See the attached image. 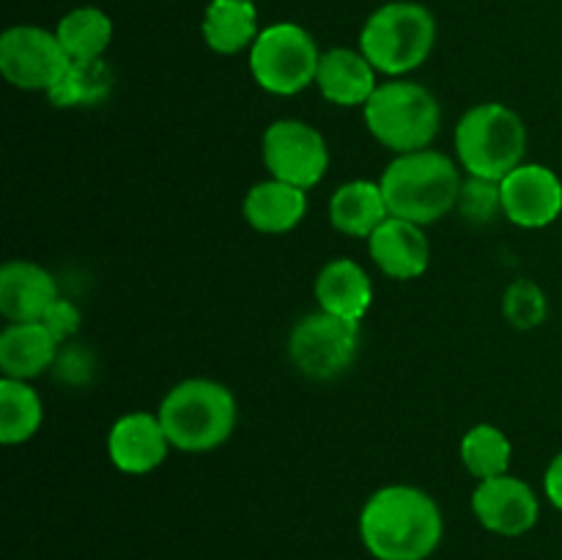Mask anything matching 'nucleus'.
<instances>
[{"label": "nucleus", "instance_id": "nucleus-1", "mask_svg": "<svg viewBox=\"0 0 562 560\" xmlns=\"http://www.w3.org/2000/svg\"><path fill=\"white\" fill-rule=\"evenodd\" d=\"M445 522L437 500L417 486L393 483L368 497L360 538L376 560H426L442 544Z\"/></svg>", "mask_w": 562, "mask_h": 560}, {"label": "nucleus", "instance_id": "nucleus-2", "mask_svg": "<svg viewBox=\"0 0 562 560\" xmlns=\"http://www.w3.org/2000/svg\"><path fill=\"white\" fill-rule=\"evenodd\" d=\"M461 184L459 165L434 148L395 154L379 179L390 214L417 225H431L453 212L459 206Z\"/></svg>", "mask_w": 562, "mask_h": 560}, {"label": "nucleus", "instance_id": "nucleus-3", "mask_svg": "<svg viewBox=\"0 0 562 560\" xmlns=\"http://www.w3.org/2000/svg\"><path fill=\"white\" fill-rule=\"evenodd\" d=\"M157 415L176 450L206 453L228 443L239 412L225 384L214 379H184L168 390Z\"/></svg>", "mask_w": 562, "mask_h": 560}, {"label": "nucleus", "instance_id": "nucleus-4", "mask_svg": "<svg viewBox=\"0 0 562 560\" xmlns=\"http://www.w3.org/2000/svg\"><path fill=\"white\" fill-rule=\"evenodd\" d=\"M456 154L470 176L503 181L525 163L527 126L516 110L483 102L467 110L456 124Z\"/></svg>", "mask_w": 562, "mask_h": 560}, {"label": "nucleus", "instance_id": "nucleus-5", "mask_svg": "<svg viewBox=\"0 0 562 560\" xmlns=\"http://www.w3.org/2000/svg\"><path fill=\"white\" fill-rule=\"evenodd\" d=\"M437 44V20L431 11L412 0L384 3L366 20L360 53L382 75L401 77L420 69Z\"/></svg>", "mask_w": 562, "mask_h": 560}, {"label": "nucleus", "instance_id": "nucleus-6", "mask_svg": "<svg viewBox=\"0 0 562 560\" xmlns=\"http://www.w3.org/2000/svg\"><path fill=\"white\" fill-rule=\"evenodd\" d=\"M368 132L395 154L423 152L442 126V108L426 86L412 80L379 82L373 97L362 104Z\"/></svg>", "mask_w": 562, "mask_h": 560}, {"label": "nucleus", "instance_id": "nucleus-7", "mask_svg": "<svg viewBox=\"0 0 562 560\" xmlns=\"http://www.w3.org/2000/svg\"><path fill=\"white\" fill-rule=\"evenodd\" d=\"M322 53L316 38L296 22H274L250 47L252 80L274 97H294L316 82Z\"/></svg>", "mask_w": 562, "mask_h": 560}, {"label": "nucleus", "instance_id": "nucleus-8", "mask_svg": "<svg viewBox=\"0 0 562 560\" xmlns=\"http://www.w3.org/2000/svg\"><path fill=\"white\" fill-rule=\"evenodd\" d=\"M360 349V324L346 322L327 311L302 316L289 335V357L296 371L316 382L340 377Z\"/></svg>", "mask_w": 562, "mask_h": 560}, {"label": "nucleus", "instance_id": "nucleus-9", "mask_svg": "<svg viewBox=\"0 0 562 560\" xmlns=\"http://www.w3.org/2000/svg\"><path fill=\"white\" fill-rule=\"evenodd\" d=\"M71 58L60 47L55 31L38 25H14L0 36V75L22 91L49 93Z\"/></svg>", "mask_w": 562, "mask_h": 560}, {"label": "nucleus", "instance_id": "nucleus-10", "mask_svg": "<svg viewBox=\"0 0 562 560\" xmlns=\"http://www.w3.org/2000/svg\"><path fill=\"white\" fill-rule=\"evenodd\" d=\"M263 165L272 179L311 190L329 168V148L316 126L296 119H280L267 126L261 143Z\"/></svg>", "mask_w": 562, "mask_h": 560}, {"label": "nucleus", "instance_id": "nucleus-11", "mask_svg": "<svg viewBox=\"0 0 562 560\" xmlns=\"http://www.w3.org/2000/svg\"><path fill=\"white\" fill-rule=\"evenodd\" d=\"M503 214L521 228H547L562 214V181L552 168L521 163L499 181Z\"/></svg>", "mask_w": 562, "mask_h": 560}, {"label": "nucleus", "instance_id": "nucleus-12", "mask_svg": "<svg viewBox=\"0 0 562 560\" xmlns=\"http://www.w3.org/2000/svg\"><path fill=\"white\" fill-rule=\"evenodd\" d=\"M472 514L486 530L516 538L538 525L541 503L530 483L505 472V475L477 483V489L472 492Z\"/></svg>", "mask_w": 562, "mask_h": 560}, {"label": "nucleus", "instance_id": "nucleus-13", "mask_svg": "<svg viewBox=\"0 0 562 560\" xmlns=\"http://www.w3.org/2000/svg\"><path fill=\"white\" fill-rule=\"evenodd\" d=\"M173 448L165 434L159 415L151 412H130L119 417L108 434V453L115 470L126 475H146L154 472Z\"/></svg>", "mask_w": 562, "mask_h": 560}, {"label": "nucleus", "instance_id": "nucleus-14", "mask_svg": "<svg viewBox=\"0 0 562 560\" xmlns=\"http://www.w3.org/2000/svg\"><path fill=\"white\" fill-rule=\"evenodd\" d=\"M368 253L373 264L393 280L420 278L431 261V245L423 234V225L401 217L384 220L368 236Z\"/></svg>", "mask_w": 562, "mask_h": 560}, {"label": "nucleus", "instance_id": "nucleus-15", "mask_svg": "<svg viewBox=\"0 0 562 560\" xmlns=\"http://www.w3.org/2000/svg\"><path fill=\"white\" fill-rule=\"evenodd\" d=\"M58 296V283L38 264L9 261L0 269V313L11 324L42 322Z\"/></svg>", "mask_w": 562, "mask_h": 560}, {"label": "nucleus", "instance_id": "nucleus-16", "mask_svg": "<svg viewBox=\"0 0 562 560\" xmlns=\"http://www.w3.org/2000/svg\"><path fill=\"white\" fill-rule=\"evenodd\" d=\"M316 86L327 102L338 104V108H357L373 97L379 82L376 69L360 49L333 47L322 53Z\"/></svg>", "mask_w": 562, "mask_h": 560}, {"label": "nucleus", "instance_id": "nucleus-17", "mask_svg": "<svg viewBox=\"0 0 562 560\" xmlns=\"http://www.w3.org/2000/svg\"><path fill=\"white\" fill-rule=\"evenodd\" d=\"M318 311H327L346 322L360 324L373 302V283L366 269L351 258L324 264L316 278Z\"/></svg>", "mask_w": 562, "mask_h": 560}, {"label": "nucleus", "instance_id": "nucleus-18", "mask_svg": "<svg viewBox=\"0 0 562 560\" xmlns=\"http://www.w3.org/2000/svg\"><path fill=\"white\" fill-rule=\"evenodd\" d=\"M241 212L258 234H289L305 220L307 190L278 179L258 181L245 195Z\"/></svg>", "mask_w": 562, "mask_h": 560}, {"label": "nucleus", "instance_id": "nucleus-19", "mask_svg": "<svg viewBox=\"0 0 562 560\" xmlns=\"http://www.w3.org/2000/svg\"><path fill=\"white\" fill-rule=\"evenodd\" d=\"M58 346L42 322L9 324L0 333V371L20 382L42 377L58 360Z\"/></svg>", "mask_w": 562, "mask_h": 560}, {"label": "nucleus", "instance_id": "nucleus-20", "mask_svg": "<svg viewBox=\"0 0 562 560\" xmlns=\"http://www.w3.org/2000/svg\"><path fill=\"white\" fill-rule=\"evenodd\" d=\"M382 187L373 181L355 179L340 184L329 198V223L346 236H371L384 220H390Z\"/></svg>", "mask_w": 562, "mask_h": 560}, {"label": "nucleus", "instance_id": "nucleus-21", "mask_svg": "<svg viewBox=\"0 0 562 560\" xmlns=\"http://www.w3.org/2000/svg\"><path fill=\"white\" fill-rule=\"evenodd\" d=\"M203 42L217 55H236L258 38V9L250 0H212L203 14Z\"/></svg>", "mask_w": 562, "mask_h": 560}, {"label": "nucleus", "instance_id": "nucleus-22", "mask_svg": "<svg viewBox=\"0 0 562 560\" xmlns=\"http://www.w3.org/2000/svg\"><path fill=\"white\" fill-rule=\"evenodd\" d=\"M55 36L71 60L102 58L113 42V20L97 5H77L60 16Z\"/></svg>", "mask_w": 562, "mask_h": 560}, {"label": "nucleus", "instance_id": "nucleus-23", "mask_svg": "<svg viewBox=\"0 0 562 560\" xmlns=\"http://www.w3.org/2000/svg\"><path fill=\"white\" fill-rule=\"evenodd\" d=\"M42 395L20 379H0V443L22 445L42 428Z\"/></svg>", "mask_w": 562, "mask_h": 560}, {"label": "nucleus", "instance_id": "nucleus-24", "mask_svg": "<svg viewBox=\"0 0 562 560\" xmlns=\"http://www.w3.org/2000/svg\"><path fill=\"white\" fill-rule=\"evenodd\" d=\"M113 80V69L104 58L71 60L47 99L55 108H93L110 97Z\"/></svg>", "mask_w": 562, "mask_h": 560}, {"label": "nucleus", "instance_id": "nucleus-25", "mask_svg": "<svg viewBox=\"0 0 562 560\" xmlns=\"http://www.w3.org/2000/svg\"><path fill=\"white\" fill-rule=\"evenodd\" d=\"M510 456H514L510 439L505 437L503 428L492 426V423H477L461 439V461L477 481L505 475L510 467Z\"/></svg>", "mask_w": 562, "mask_h": 560}, {"label": "nucleus", "instance_id": "nucleus-26", "mask_svg": "<svg viewBox=\"0 0 562 560\" xmlns=\"http://www.w3.org/2000/svg\"><path fill=\"white\" fill-rule=\"evenodd\" d=\"M459 209L461 214H464V220H470V223L475 225L497 220V214L503 212V192H499V181L470 176V179L461 184Z\"/></svg>", "mask_w": 562, "mask_h": 560}, {"label": "nucleus", "instance_id": "nucleus-27", "mask_svg": "<svg viewBox=\"0 0 562 560\" xmlns=\"http://www.w3.org/2000/svg\"><path fill=\"white\" fill-rule=\"evenodd\" d=\"M505 316L514 322V327L519 329H532L538 324H543L547 318L549 305L543 291L538 289L532 280H516L514 285L505 294V305H503Z\"/></svg>", "mask_w": 562, "mask_h": 560}, {"label": "nucleus", "instance_id": "nucleus-28", "mask_svg": "<svg viewBox=\"0 0 562 560\" xmlns=\"http://www.w3.org/2000/svg\"><path fill=\"white\" fill-rule=\"evenodd\" d=\"M42 324L49 329V333H53V338L58 340V344H64V340L75 338L77 329H80V324H82V316H80V311H77L75 302L58 296V302L49 307L47 316L42 318Z\"/></svg>", "mask_w": 562, "mask_h": 560}, {"label": "nucleus", "instance_id": "nucleus-29", "mask_svg": "<svg viewBox=\"0 0 562 560\" xmlns=\"http://www.w3.org/2000/svg\"><path fill=\"white\" fill-rule=\"evenodd\" d=\"M543 492H547L549 503L562 511V450L549 461L547 475H543Z\"/></svg>", "mask_w": 562, "mask_h": 560}, {"label": "nucleus", "instance_id": "nucleus-30", "mask_svg": "<svg viewBox=\"0 0 562 560\" xmlns=\"http://www.w3.org/2000/svg\"><path fill=\"white\" fill-rule=\"evenodd\" d=\"M250 3H256V0H250Z\"/></svg>", "mask_w": 562, "mask_h": 560}]
</instances>
